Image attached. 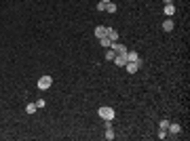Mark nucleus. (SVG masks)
<instances>
[{"instance_id":"nucleus-1","label":"nucleus","mask_w":190,"mask_h":141,"mask_svg":"<svg viewBox=\"0 0 190 141\" xmlns=\"http://www.w3.org/2000/svg\"><path fill=\"white\" fill-rule=\"evenodd\" d=\"M97 114H99V118H103L106 122H108V120H114V110H112V107H99Z\"/></svg>"},{"instance_id":"nucleus-2","label":"nucleus","mask_w":190,"mask_h":141,"mask_svg":"<svg viewBox=\"0 0 190 141\" xmlns=\"http://www.w3.org/2000/svg\"><path fill=\"white\" fill-rule=\"evenodd\" d=\"M51 84H53V78H51V76H42V78L38 80V89H42V91L51 89Z\"/></svg>"},{"instance_id":"nucleus-3","label":"nucleus","mask_w":190,"mask_h":141,"mask_svg":"<svg viewBox=\"0 0 190 141\" xmlns=\"http://www.w3.org/2000/svg\"><path fill=\"white\" fill-rule=\"evenodd\" d=\"M112 61H114L118 67H125V63H127V53H116Z\"/></svg>"},{"instance_id":"nucleus-4","label":"nucleus","mask_w":190,"mask_h":141,"mask_svg":"<svg viewBox=\"0 0 190 141\" xmlns=\"http://www.w3.org/2000/svg\"><path fill=\"white\" fill-rule=\"evenodd\" d=\"M140 65H142V61H127V63H125V67H127L129 74H135V72L140 70Z\"/></svg>"},{"instance_id":"nucleus-5","label":"nucleus","mask_w":190,"mask_h":141,"mask_svg":"<svg viewBox=\"0 0 190 141\" xmlns=\"http://www.w3.org/2000/svg\"><path fill=\"white\" fill-rule=\"evenodd\" d=\"M106 36H108L112 42H116V40H118V32H116L114 28H106Z\"/></svg>"},{"instance_id":"nucleus-6","label":"nucleus","mask_w":190,"mask_h":141,"mask_svg":"<svg viewBox=\"0 0 190 141\" xmlns=\"http://www.w3.org/2000/svg\"><path fill=\"white\" fill-rule=\"evenodd\" d=\"M110 48H112L114 53H127V47H125V44H120L118 40H116V42H112V44H110Z\"/></svg>"},{"instance_id":"nucleus-7","label":"nucleus","mask_w":190,"mask_h":141,"mask_svg":"<svg viewBox=\"0 0 190 141\" xmlns=\"http://www.w3.org/2000/svg\"><path fill=\"white\" fill-rule=\"evenodd\" d=\"M163 13L167 15V17H171V15H175V4L171 2V4H165V8H163Z\"/></svg>"},{"instance_id":"nucleus-8","label":"nucleus","mask_w":190,"mask_h":141,"mask_svg":"<svg viewBox=\"0 0 190 141\" xmlns=\"http://www.w3.org/2000/svg\"><path fill=\"white\" fill-rule=\"evenodd\" d=\"M167 131H169L171 135H180V133H182V126H180L178 122H173V124H169V129H167Z\"/></svg>"},{"instance_id":"nucleus-9","label":"nucleus","mask_w":190,"mask_h":141,"mask_svg":"<svg viewBox=\"0 0 190 141\" xmlns=\"http://www.w3.org/2000/svg\"><path fill=\"white\" fill-rule=\"evenodd\" d=\"M173 28H175V25H173V21H171V19L163 21V30H165V32H173Z\"/></svg>"},{"instance_id":"nucleus-10","label":"nucleus","mask_w":190,"mask_h":141,"mask_svg":"<svg viewBox=\"0 0 190 141\" xmlns=\"http://www.w3.org/2000/svg\"><path fill=\"white\" fill-rule=\"evenodd\" d=\"M95 36H97V40L103 38V36H106V28H103V25H97V28H95Z\"/></svg>"},{"instance_id":"nucleus-11","label":"nucleus","mask_w":190,"mask_h":141,"mask_svg":"<svg viewBox=\"0 0 190 141\" xmlns=\"http://www.w3.org/2000/svg\"><path fill=\"white\" fill-rule=\"evenodd\" d=\"M99 44H101L103 48H110V44H112V40H110L108 36H103V38H99Z\"/></svg>"},{"instance_id":"nucleus-12","label":"nucleus","mask_w":190,"mask_h":141,"mask_svg":"<svg viewBox=\"0 0 190 141\" xmlns=\"http://www.w3.org/2000/svg\"><path fill=\"white\" fill-rule=\"evenodd\" d=\"M127 61H142V59H140L137 53H129V51H127Z\"/></svg>"},{"instance_id":"nucleus-13","label":"nucleus","mask_w":190,"mask_h":141,"mask_svg":"<svg viewBox=\"0 0 190 141\" xmlns=\"http://www.w3.org/2000/svg\"><path fill=\"white\" fill-rule=\"evenodd\" d=\"M106 139H108V141L114 139V131H112V126H110V124H108V129H106Z\"/></svg>"},{"instance_id":"nucleus-14","label":"nucleus","mask_w":190,"mask_h":141,"mask_svg":"<svg viewBox=\"0 0 190 141\" xmlns=\"http://www.w3.org/2000/svg\"><path fill=\"white\" fill-rule=\"evenodd\" d=\"M106 11L108 13H116V4L114 2H106Z\"/></svg>"},{"instance_id":"nucleus-15","label":"nucleus","mask_w":190,"mask_h":141,"mask_svg":"<svg viewBox=\"0 0 190 141\" xmlns=\"http://www.w3.org/2000/svg\"><path fill=\"white\" fill-rule=\"evenodd\" d=\"M36 110H38V107H36V103H28V105H25V112H28V114H34Z\"/></svg>"},{"instance_id":"nucleus-16","label":"nucleus","mask_w":190,"mask_h":141,"mask_svg":"<svg viewBox=\"0 0 190 141\" xmlns=\"http://www.w3.org/2000/svg\"><path fill=\"white\" fill-rule=\"evenodd\" d=\"M114 55H116V53H114L112 48H110V51H106V59H108V61H112V59H114Z\"/></svg>"},{"instance_id":"nucleus-17","label":"nucleus","mask_w":190,"mask_h":141,"mask_svg":"<svg viewBox=\"0 0 190 141\" xmlns=\"http://www.w3.org/2000/svg\"><path fill=\"white\" fill-rule=\"evenodd\" d=\"M167 135H169L167 129H161V131H158V137H161V139H167Z\"/></svg>"},{"instance_id":"nucleus-18","label":"nucleus","mask_w":190,"mask_h":141,"mask_svg":"<svg viewBox=\"0 0 190 141\" xmlns=\"http://www.w3.org/2000/svg\"><path fill=\"white\" fill-rule=\"evenodd\" d=\"M45 103H47V101H45V99H38V101H36V107H38V110H40V107H45Z\"/></svg>"},{"instance_id":"nucleus-19","label":"nucleus","mask_w":190,"mask_h":141,"mask_svg":"<svg viewBox=\"0 0 190 141\" xmlns=\"http://www.w3.org/2000/svg\"><path fill=\"white\" fill-rule=\"evenodd\" d=\"M161 129H169V120H167V118L161 120Z\"/></svg>"},{"instance_id":"nucleus-20","label":"nucleus","mask_w":190,"mask_h":141,"mask_svg":"<svg viewBox=\"0 0 190 141\" xmlns=\"http://www.w3.org/2000/svg\"><path fill=\"white\" fill-rule=\"evenodd\" d=\"M163 2H165V4H171V2H173V0H163Z\"/></svg>"},{"instance_id":"nucleus-21","label":"nucleus","mask_w":190,"mask_h":141,"mask_svg":"<svg viewBox=\"0 0 190 141\" xmlns=\"http://www.w3.org/2000/svg\"><path fill=\"white\" fill-rule=\"evenodd\" d=\"M101 2H103V4H106V2H110V0H101Z\"/></svg>"}]
</instances>
